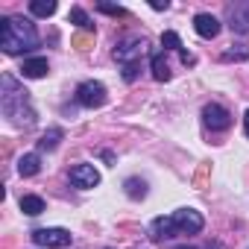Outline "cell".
<instances>
[{
	"instance_id": "obj_1",
	"label": "cell",
	"mask_w": 249,
	"mask_h": 249,
	"mask_svg": "<svg viewBox=\"0 0 249 249\" xmlns=\"http://www.w3.org/2000/svg\"><path fill=\"white\" fill-rule=\"evenodd\" d=\"M0 47L9 56H18V53H27V50H36L38 47V33H36V24L30 18H0Z\"/></svg>"
},
{
	"instance_id": "obj_2",
	"label": "cell",
	"mask_w": 249,
	"mask_h": 249,
	"mask_svg": "<svg viewBox=\"0 0 249 249\" xmlns=\"http://www.w3.org/2000/svg\"><path fill=\"white\" fill-rule=\"evenodd\" d=\"M0 106H3V114L15 126H33L36 123V111L30 106V91L21 88L15 82V76H9V73H3V97H0Z\"/></svg>"
},
{
	"instance_id": "obj_3",
	"label": "cell",
	"mask_w": 249,
	"mask_h": 249,
	"mask_svg": "<svg viewBox=\"0 0 249 249\" xmlns=\"http://www.w3.org/2000/svg\"><path fill=\"white\" fill-rule=\"evenodd\" d=\"M144 53H147V38H126L111 50L117 65H138Z\"/></svg>"
},
{
	"instance_id": "obj_4",
	"label": "cell",
	"mask_w": 249,
	"mask_h": 249,
	"mask_svg": "<svg viewBox=\"0 0 249 249\" xmlns=\"http://www.w3.org/2000/svg\"><path fill=\"white\" fill-rule=\"evenodd\" d=\"M76 103L85 108H100L106 106V85L97 79H85L76 85Z\"/></svg>"
},
{
	"instance_id": "obj_5",
	"label": "cell",
	"mask_w": 249,
	"mask_h": 249,
	"mask_svg": "<svg viewBox=\"0 0 249 249\" xmlns=\"http://www.w3.org/2000/svg\"><path fill=\"white\" fill-rule=\"evenodd\" d=\"M170 220H173L179 234H199L202 226H205V220H202V214L196 208H179V211L170 214Z\"/></svg>"
},
{
	"instance_id": "obj_6",
	"label": "cell",
	"mask_w": 249,
	"mask_h": 249,
	"mask_svg": "<svg viewBox=\"0 0 249 249\" xmlns=\"http://www.w3.org/2000/svg\"><path fill=\"white\" fill-rule=\"evenodd\" d=\"M202 123L211 129V132H226L231 126V111L220 103H208L202 108Z\"/></svg>"
},
{
	"instance_id": "obj_7",
	"label": "cell",
	"mask_w": 249,
	"mask_h": 249,
	"mask_svg": "<svg viewBox=\"0 0 249 249\" xmlns=\"http://www.w3.org/2000/svg\"><path fill=\"white\" fill-rule=\"evenodd\" d=\"M71 237L73 234L68 229H36L33 231V240L44 249H65V246H71Z\"/></svg>"
},
{
	"instance_id": "obj_8",
	"label": "cell",
	"mask_w": 249,
	"mask_h": 249,
	"mask_svg": "<svg viewBox=\"0 0 249 249\" xmlns=\"http://www.w3.org/2000/svg\"><path fill=\"white\" fill-rule=\"evenodd\" d=\"M68 176H71V185L79 188V191H91V188L100 185V173H97L94 164H76V167H71Z\"/></svg>"
},
{
	"instance_id": "obj_9",
	"label": "cell",
	"mask_w": 249,
	"mask_h": 249,
	"mask_svg": "<svg viewBox=\"0 0 249 249\" xmlns=\"http://www.w3.org/2000/svg\"><path fill=\"white\" fill-rule=\"evenodd\" d=\"M226 24L234 36H249V3H234L226 12Z\"/></svg>"
},
{
	"instance_id": "obj_10",
	"label": "cell",
	"mask_w": 249,
	"mask_h": 249,
	"mask_svg": "<svg viewBox=\"0 0 249 249\" xmlns=\"http://www.w3.org/2000/svg\"><path fill=\"white\" fill-rule=\"evenodd\" d=\"M194 30H196L199 38H217L220 30H223V24L211 12H199V15H194Z\"/></svg>"
},
{
	"instance_id": "obj_11",
	"label": "cell",
	"mask_w": 249,
	"mask_h": 249,
	"mask_svg": "<svg viewBox=\"0 0 249 249\" xmlns=\"http://www.w3.org/2000/svg\"><path fill=\"white\" fill-rule=\"evenodd\" d=\"M21 73H24L27 79H41V76L50 73V65H47L44 56H36V59H27V62L21 65Z\"/></svg>"
},
{
	"instance_id": "obj_12",
	"label": "cell",
	"mask_w": 249,
	"mask_h": 249,
	"mask_svg": "<svg viewBox=\"0 0 249 249\" xmlns=\"http://www.w3.org/2000/svg\"><path fill=\"white\" fill-rule=\"evenodd\" d=\"M173 234H179V231H176V226H173L170 217H156L153 220V226H150V237L153 240H167Z\"/></svg>"
},
{
	"instance_id": "obj_13",
	"label": "cell",
	"mask_w": 249,
	"mask_h": 249,
	"mask_svg": "<svg viewBox=\"0 0 249 249\" xmlns=\"http://www.w3.org/2000/svg\"><path fill=\"white\" fill-rule=\"evenodd\" d=\"M38 170H41V156L38 153H24L18 159V173L21 176H36Z\"/></svg>"
},
{
	"instance_id": "obj_14",
	"label": "cell",
	"mask_w": 249,
	"mask_h": 249,
	"mask_svg": "<svg viewBox=\"0 0 249 249\" xmlns=\"http://www.w3.org/2000/svg\"><path fill=\"white\" fill-rule=\"evenodd\" d=\"M150 68H153V76H156L159 82H167V79H170V65H167V59H164V53H161V50H159V53H153Z\"/></svg>"
},
{
	"instance_id": "obj_15",
	"label": "cell",
	"mask_w": 249,
	"mask_h": 249,
	"mask_svg": "<svg viewBox=\"0 0 249 249\" xmlns=\"http://www.w3.org/2000/svg\"><path fill=\"white\" fill-rule=\"evenodd\" d=\"M68 21L71 24H76L79 30H85V33H94V21L88 18V12L85 9H79V6H73L71 12H68Z\"/></svg>"
},
{
	"instance_id": "obj_16",
	"label": "cell",
	"mask_w": 249,
	"mask_h": 249,
	"mask_svg": "<svg viewBox=\"0 0 249 249\" xmlns=\"http://www.w3.org/2000/svg\"><path fill=\"white\" fill-rule=\"evenodd\" d=\"M21 211H24V214H30V217H38V214L44 211V199H41V196L27 194V196H21Z\"/></svg>"
},
{
	"instance_id": "obj_17",
	"label": "cell",
	"mask_w": 249,
	"mask_h": 249,
	"mask_svg": "<svg viewBox=\"0 0 249 249\" xmlns=\"http://www.w3.org/2000/svg\"><path fill=\"white\" fill-rule=\"evenodd\" d=\"M62 138H65V132H62L59 126H53V129H47V132L41 135V141H38V150H56Z\"/></svg>"
},
{
	"instance_id": "obj_18",
	"label": "cell",
	"mask_w": 249,
	"mask_h": 249,
	"mask_svg": "<svg viewBox=\"0 0 249 249\" xmlns=\"http://www.w3.org/2000/svg\"><path fill=\"white\" fill-rule=\"evenodd\" d=\"M220 59L223 62H246L249 59V44H231L229 50H223Z\"/></svg>"
},
{
	"instance_id": "obj_19",
	"label": "cell",
	"mask_w": 249,
	"mask_h": 249,
	"mask_svg": "<svg viewBox=\"0 0 249 249\" xmlns=\"http://www.w3.org/2000/svg\"><path fill=\"white\" fill-rule=\"evenodd\" d=\"M30 12H33L36 18H50V15L56 12V0H33V3H30Z\"/></svg>"
},
{
	"instance_id": "obj_20",
	"label": "cell",
	"mask_w": 249,
	"mask_h": 249,
	"mask_svg": "<svg viewBox=\"0 0 249 249\" xmlns=\"http://www.w3.org/2000/svg\"><path fill=\"white\" fill-rule=\"evenodd\" d=\"M123 188H126V196H132V199H144L147 196V182L144 179H126L123 182Z\"/></svg>"
},
{
	"instance_id": "obj_21",
	"label": "cell",
	"mask_w": 249,
	"mask_h": 249,
	"mask_svg": "<svg viewBox=\"0 0 249 249\" xmlns=\"http://www.w3.org/2000/svg\"><path fill=\"white\" fill-rule=\"evenodd\" d=\"M161 47L164 50H176V53H182L185 50V44H182V38L173 33V30H167V33H161Z\"/></svg>"
},
{
	"instance_id": "obj_22",
	"label": "cell",
	"mask_w": 249,
	"mask_h": 249,
	"mask_svg": "<svg viewBox=\"0 0 249 249\" xmlns=\"http://www.w3.org/2000/svg\"><path fill=\"white\" fill-rule=\"evenodd\" d=\"M97 12H103V15H111V18H126L129 12L123 9V6H111V3H97Z\"/></svg>"
},
{
	"instance_id": "obj_23",
	"label": "cell",
	"mask_w": 249,
	"mask_h": 249,
	"mask_svg": "<svg viewBox=\"0 0 249 249\" xmlns=\"http://www.w3.org/2000/svg\"><path fill=\"white\" fill-rule=\"evenodd\" d=\"M138 68H141V65H123V79H126V82H135V79H138Z\"/></svg>"
},
{
	"instance_id": "obj_24",
	"label": "cell",
	"mask_w": 249,
	"mask_h": 249,
	"mask_svg": "<svg viewBox=\"0 0 249 249\" xmlns=\"http://www.w3.org/2000/svg\"><path fill=\"white\" fill-rule=\"evenodd\" d=\"M179 59H182V65H188V68H194V65H196V56H194V53H188V50H182V53H179Z\"/></svg>"
},
{
	"instance_id": "obj_25",
	"label": "cell",
	"mask_w": 249,
	"mask_h": 249,
	"mask_svg": "<svg viewBox=\"0 0 249 249\" xmlns=\"http://www.w3.org/2000/svg\"><path fill=\"white\" fill-rule=\"evenodd\" d=\"M73 47H76V50H88V38H85V36H76V38H73Z\"/></svg>"
},
{
	"instance_id": "obj_26",
	"label": "cell",
	"mask_w": 249,
	"mask_h": 249,
	"mask_svg": "<svg viewBox=\"0 0 249 249\" xmlns=\"http://www.w3.org/2000/svg\"><path fill=\"white\" fill-rule=\"evenodd\" d=\"M156 12H164V9H170V3H167V0H164V3H159V0H156V3H150Z\"/></svg>"
},
{
	"instance_id": "obj_27",
	"label": "cell",
	"mask_w": 249,
	"mask_h": 249,
	"mask_svg": "<svg viewBox=\"0 0 249 249\" xmlns=\"http://www.w3.org/2000/svg\"><path fill=\"white\" fill-rule=\"evenodd\" d=\"M243 129H246V138H249V108H246V114H243Z\"/></svg>"
},
{
	"instance_id": "obj_28",
	"label": "cell",
	"mask_w": 249,
	"mask_h": 249,
	"mask_svg": "<svg viewBox=\"0 0 249 249\" xmlns=\"http://www.w3.org/2000/svg\"><path fill=\"white\" fill-rule=\"evenodd\" d=\"M205 249H220V246H217V243H208V246H205Z\"/></svg>"
},
{
	"instance_id": "obj_29",
	"label": "cell",
	"mask_w": 249,
	"mask_h": 249,
	"mask_svg": "<svg viewBox=\"0 0 249 249\" xmlns=\"http://www.w3.org/2000/svg\"><path fill=\"white\" fill-rule=\"evenodd\" d=\"M176 249H194V246H176Z\"/></svg>"
}]
</instances>
